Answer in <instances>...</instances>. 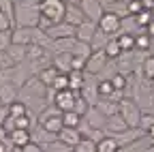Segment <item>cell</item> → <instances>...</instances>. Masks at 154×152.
I'll return each mask as SVG.
<instances>
[{
    "mask_svg": "<svg viewBox=\"0 0 154 152\" xmlns=\"http://www.w3.org/2000/svg\"><path fill=\"white\" fill-rule=\"evenodd\" d=\"M128 131L126 122L122 120L120 113H116V116H109L107 122H105V135H118V133H124Z\"/></svg>",
    "mask_w": 154,
    "mask_h": 152,
    "instance_id": "obj_19",
    "label": "cell"
},
{
    "mask_svg": "<svg viewBox=\"0 0 154 152\" xmlns=\"http://www.w3.org/2000/svg\"><path fill=\"white\" fill-rule=\"evenodd\" d=\"M126 7H128V15H131V17H135V15H139V13H141V11L146 9L141 0H131V2H128Z\"/></svg>",
    "mask_w": 154,
    "mask_h": 152,
    "instance_id": "obj_42",
    "label": "cell"
},
{
    "mask_svg": "<svg viewBox=\"0 0 154 152\" xmlns=\"http://www.w3.org/2000/svg\"><path fill=\"white\" fill-rule=\"evenodd\" d=\"M96 152H120V146L116 144L111 135H105L99 144H96Z\"/></svg>",
    "mask_w": 154,
    "mask_h": 152,
    "instance_id": "obj_26",
    "label": "cell"
},
{
    "mask_svg": "<svg viewBox=\"0 0 154 152\" xmlns=\"http://www.w3.org/2000/svg\"><path fill=\"white\" fill-rule=\"evenodd\" d=\"M7 139H9V133H7V129L2 124H0V144H5Z\"/></svg>",
    "mask_w": 154,
    "mask_h": 152,
    "instance_id": "obj_50",
    "label": "cell"
},
{
    "mask_svg": "<svg viewBox=\"0 0 154 152\" xmlns=\"http://www.w3.org/2000/svg\"><path fill=\"white\" fill-rule=\"evenodd\" d=\"M73 71H86V60L73 56Z\"/></svg>",
    "mask_w": 154,
    "mask_h": 152,
    "instance_id": "obj_48",
    "label": "cell"
},
{
    "mask_svg": "<svg viewBox=\"0 0 154 152\" xmlns=\"http://www.w3.org/2000/svg\"><path fill=\"white\" fill-rule=\"evenodd\" d=\"M118 113L122 116V120L126 122L128 129H139V122H141L143 111L139 109V105H137V101H135V99L124 97V99L120 101V109H118Z\"/></svg>",
    "mask_w": 154,
    "mask_h": 152,
    "instance_id": "obj_3",
    "label": "cell"
},
{
    "mask_svg": "<svg viewBox=\"0 0 154 152\" xmlns=\"http://www.w3.org/2000/svg\"><path fill=\"white\" fill-rule=\"evenodd\" d=\"M79 94H82V92H73V90L54 92V99H51V103H54V107H58L62 113H64V111H73L75 101H77V97H79Z\"/></svg>",
    "mask_w": 154,
    "mask_h": 152,
    "instance_id": "obj_5",
    "label": "cell"
},
{
    "mask_svg": "<svg viewBox=\"0 0 154 152\" xmlns=\"http://www.w3.org/2000/svg\"><path fill=\"white\" fill-rule=\"evenodd\" d=\"M11 47V32H0V54H5Z\"/></svg>",
    "mask_w": 154,
    "mask_h": 152,
    "instance_id": "obj_45",
    "label": "cell"
},
{
    "mask_svg": "<svg viewBox=\"0 0 154 152\" xmlns=\"http://www.w3.org/2000/svg\"><path fill=\"white\" fill-rule=\"evenodd\" d=\"M77 7L84 11L86 20H90V22H94V24H99V20H101L103 13H105V7L99 2V0H82Z\"/></svg>",
    "mask_w": 154,
    "mask_h": 152,
    "instance_id": "obj_8",
    "label": "cell"
},
{
    "mask_svg": "<svg viewBox=\"0 0 154 152\" xmlns=\"http://www.w3.org/2000/svg\"><path fill=\"white\" fill-rule=\"evenodd\" d=\"M84 82H86V71H71L69 73V90L82 92Z\"/></svg>",
    "mask_w": 154,
    "mask_h": 152,
    "instance_id": "obj_23",
    "label": "cell"
},
{
    "mask_svg": "<svg viewBox=\"0 0 154 152\" xmlns=\"http://www.w3.org/2000/svg\"><path fill=\"white\" fill-rule=\"evenodd\" d=\"M51 67H54L58 73L69 75V73L73 71V54H54Z\"/></svg>",
    "mask_w": 154,
    "mask_h": 152,
    "instance_id": "obj_15",
    "label": "cell"
},
{
    "mask_svg": "<svg viewBox=\"0 0 154 152\" xmlns=\"http://www.w3.org/2000/svg\"><path fill=\"white\" fill-rule=\"evenodd\" d=\"M146 135V133L141 131V129H128V131H124V133H118V135H111L113 139H116V144L120 146V150L122 148H128L131 144H135L137 139H141Z\"/></svg>",
    "mask_w": 154,
    "mask_h": 152,
    "instance_id": "obj_12",
    "label": "cell"
},
{
    "mask_svg": "<svg viewBox=\"0 0 154 152\" xmlns=\"http://www.w3.org/2000/svg\"><path fill=\"white\" fill-rule=\"evenodd\" d=\"M75 30L77 28H73L71 24H56V26H51V28H47L45 30V34L49 36L51 41H58V39H75Z\"/></svg>",
    "mask_w": 154,
    "mask_h": 152,
    "instance_id": "obj_10",
    "label": "cell"
},
{
    "mask_svg": "<svg viewBox=\"0 0 154 152\" xmlns=\"http://www.w3.org/2000/svg\"><path fill=\"white\" fill-rule=\"evenodd\" d=\"M152 20H154V15H152V11H150V9H143L139 15H135V22H137V26H139V28H143V30H146V26H148Z\"/></svg>",
    "mask_w": 154,
    "mask_h": 152,
    "instance_id": "obj_38",
    "label": "cell"
},
{
    "mask_svg": "<svg viewBox=\"0 0 154 152\" xmlns=\"http://www.w3.org/2000/svg\"><path fill=\"white\" fill-rule=\"evenodd\" d=\"M30 141H32V135H30V131H26V129H15V131L9 133V144L15 150H22Z\"/></svg>",
    "mask_w": 154,
    "mask_h": 152,
    "instance_id": "obj_16",
    "label": "cell"
},
{
    "mask_svg": "<svg viewBox=\"0 0 154 152\" xmlns=\"http://www.w3.org/2000/svg\"><path fill=\"white\" fill-rule=\"evenodd\" d=\"M133 99L137 101V105H139V109H141L143 113H154V88H152V86H150L148 90H143V88L139 86V90L135 92Z\"/></svg>",
    "mask_w": 154,
    "mask_h": 152,
    "instance_id": "obj_9",
    "label": "cell"
},
{
    "mask_svg": "<svg viewBox=\"0 0 154 152\" xmlns=\"http://www.w3.org/2000/svg\"><path fill=\"white\" fill-rule=\"evenodd\" d=\"M38 20H41L38 0H24V2L15 5V15H13L15 28H36Z\"/></svg>",
    "mask_w": 154,
    "mask_h": 152,
    "instance_id": "obj_2",
    "label": "cell"
},
{
    "mask_svg": "<svg viewBox=\"0 0 154 152\" xmlns=\"http://www.w3.org/2000/svg\"><path fill=\"white\" fill-rule=\"evenodd\" d=\"M56 77H58V71H56L51 64H49V67H43L41 71L36 73V79L41 82L45 88H51V84H54V79H56Z\"/></svg>",
    "mask_w": 154,
    "mask_h": 152,
    "instance_id": "obj_22",
    "label": "cell"
},
{
    "mask_svg": "<svg viewBox=\"0 0 154 152\" xmlns=\"http://www.w3.org/2000/svg\"><path fill=\"white\" fill-rule=\"evenodd\" d=\"M116 88L111 86L109 79H99V99H113Z\"/></svg>",
    "mask_w": 154,
    "mask_h": 152,
    "instance_id": "obj_30",
    "label": "cell"
},
{
    "mask_svg": "<svg viewBox=\"0 0 154 152\" xmlns=\"http://www.w3.org/2000/svg\"><path fill=\"white\" fill-rule=\"evenodd\" d=\"M17 86L13 82H5V84H0V105H5L9 107L11 103L17 101Z\"/></svg>",
    "mask_w": 154,
    "mask_h": 152,
    "instance_id": "obj_17",
    "label": "cell"
},
{
    "mask_svg": "<svg viewBox=\"0 0 154 152\" xmlns=\"http://www.w3.org/2000/svg\"><path fill=\"white\" fill-rule=\"evenodd\" d=\"M49 90H54V92H62V90H69V75H62V73H58V77L54 79V84H51V88Z\"/></svg>",
    "mask_w": 154,
    "mask_h": 152,
    "instance_id": "obj_36",
    "label": "cell"
},
{
    "mask_svg": "<svg viewBox=\"0 0 154 152\" xmlns=\"http://www.w3.org/2000/svg\"><path fill=\"white\" fill-rule=\"evenodd\" d=\"M111 39V36H107L103 30H96V34H94V39H92V43H90V47H92V51L94 49H103L105 45H107V41Z\"/></svg>",
    "mask_w": 154,
    "mask_h": 152,
    "instance_id": "obj_34",
    "label": "cell"
},
{
    "mask_svg": "<svg viewBox=\"0 0 154 152\" xmlns=\"http://www.w3.org/2000/svg\"><path fill=\"white\" fill-rule=\"evenodd\" d=\"M96 30H99V24H94V22L86 20L82 26H77V30H75V39L82 41V43H92Z\"/></svg>",
    "mask_w": 154,
    "mask_h": 152,
    "instance_id": "obj_13",
    "label": "cell"
},
{
    "mask_svg": "<svg viewBox=\"0 0 154 152\" xmlns=\"http://www.w3.org/2000/svg\"><path fill=\"white\" fill-rule=\"evenodd\" d=\"M38 126H43L47 133H54V135H58L60 133V129L64 126L62 122V111L58 107H49L41 118H38Z\"/></svg>",
    "mask_w": 154,
    "mask_h": 152,
    "instance_id": "obj_4",
    "label": "cell"
},
{
    "mask_svg": "<svg viewBox=\"0 0 154 152\" xmlns=\"http://www.w3.org/2000/svg\"><path fill=\"white\" fill-rule=\"evenodd\" d=\"M103 51H105V56H107L109 60H118V58H120V54H122L118 39H116V36H111V39L107 41V45L103 47Z\"/></svg>",
    "mask_w": 154,
    "mask_h": 152,
    "instance_id": "obj_24",
    "label": "cell"
},
{
    "mask_svg": "<svg viewBox=\"0 0 154 152\" xmlns=\"http://www.w3.org/2000/svg\"><path fill=\"white\" fill-rule=\"evenodd\" d=\"M19 152H43V148L38 146V144H34V141H30V144H26Z\"/></svg>",
    "mask_w": 154,
    "mask_h": 152,
    "instance_id": "obj_47",
    "label": "cell"
},
{
    "mask_svg": "<svg viewBox=\"0 0 154 152\" xmlns=\"http://www.w3.org/2000/svg\"><path fill=\"white\" fill-rule=\"evenodd\" d=\"M30 124H32L30 116H22V118H15V129H26V131H30Z\"/></svg>",
    "mask_w": 154,
    "mask_h": 152,
    "instance_id": "obj_46",
    "label": "cell"
},
{
    "mask_svg": "<svg viewBox=\"0 0 154 152\" xmlns=\"http://www.w3.org/2000/svg\"><path fill=\"white\" fill-rule=\"evenodd\" d=\"M71 54L75 56V58H84V60H88V58H90V54H92V47H90V43L75 41V45H73Z\"/></svg>",
    "mask_w": 154,
    "mask_h": 152,
    "instance_id": "obj_27",
    "label": "cell"
},
{
    "mask_svg": "<svg viewBox=\"0 0 154 152\" xmlns=\"http://www.w3.org/2000/svg\"><path fill=\"white\" fill-rule=\"evenodd\" d=\"M150 84H152V88H154V79H150Z\"/></svg>",
    "mask_w": 154,
    "mask_h": 152,
    "instance_id": "obj_55",
    "label": "cell"
},
{
    "mask_svg": "<svg viewBox=\"0 0 154 152\" xmlns=\"http://www.w3.org/2000/svg\"><path fill=\"white\" fill-rule=\"evenodd\" d=\"M141 75L146 79H154V54H148L141 62Z\"/></svg>",
    "mask_w": 154,
    "mask_h": 152,
    "instance_id": "obj_29",
    "label": "cell"
},
{
    "mask_svg": "<svg viewBox=\"0 0 154 152\" xmlns=\"http://www.w3.org/2000/svg\"><path fill=\"white\" fill-rule=\"evenodd\" d=\"M13 2H15V5H19V2H24V0H13Z\"/></svg>",
    "mask_w": 154,
    "mask_h": 152,
    "instance_id": "obj_54",
    "label": "cell"
},
{
    "mask_svg": "<svg viewBox=\"0 0 154 152\" xmlns=\"http://www.w3.org/2000/svg\"><path fill=\"white\" fill-rule=\"evenodd\" d=\"M7 56H9V60L13 62V67H19V64L26 60V47H24V45L11 43V47L7 49Z\"/></svg>",
    "mask_w": 154,
    "mask_h": 152,
    "instance_id": "obj_21",
    "label": "cell"
},
{
    "mask_svg": "<svg viewBox=\"0 0 154 152\" xmlns=\"http://www.w3.org/2000/svg\"><path fill=\"white\" fill-rule=\"evenodd\" d=\"M118 43H120V49L122 51H135V34H126V32H120L118 36Z\"/></svg>",
    "mask_w": 154,
    "mask_h": 152,
    "instance_id": "obj_28",
    "label": "cell"
},
{
    "mask_svg": "<svg viewBox=\"0 0 154 152\" xmlns=\"http://www.w3.org/2000/svg\"><path fill=\"white\" fill-rule=\"evenodd\" d=\"M73 152H96V141H92L90 137H82V141L73 148Z\"/></svg>",
    "mask_w": 154,
    "mask_h": 152,
    "instance_id": "obj_35",
    "label": "cell"
},
{
    "mask_svg": "<svg viewBox=\"0 0 154 152\" xmlns=\"http://www.w3.org/2000/svg\"><path fill=\"white\" fill-rule=\"evenodd\" d=\"M13 28H15V22L11 20L7 13L0 11V32H11Z\"/></svg>",
    "mask_w": 154,
    "mask_h": 152,
    "instance_id": "obj_40",
    "label": "cell"
},
{
    "mask_svg": "<svg viewBox=\"0 0 154 152\" xmlns=\"http://www.w3.org/2000/svg\"><path fill=\"white\" fill-rule=\"evenodd\" d=\"M9 116L11 118H22V116H28V105L22 103V101H15L9 105Z\"/></svg>",
    "mask_w": 154,
    "mask_h": 152,
    "instance_id": "obj_31",
    "label": "cell"
},
{
    "mask_svg": "<svg viewBox=\"0 0 154 152\" xmlns=\"http://www.w3.org/2000/svg\"><path fill=\"white\" fill-rule=\"evenodd\" d=\"M9 118V107L0 105V124H5V120Z\"/></svg>",
    "mask_w": 154,
    "mask_h": 152,
    "instance_id": "obj_49",
    "label": "cell"
},
{
    "mask_svg": "<svg viewBox=\"0 0 154 152\" xmlns=\"http://www.w3.org/2000/svg\"><path fill=\"white\" fill-rule=\"evenodd\" d=\"M0 11L7 13L11 20H13V15H15V2H13V0H0Z\"/></svg>",
    "mask_w": 154,
    "mask_h": 152,
    "instance_id": "obj_44",
    "label": "cell"
},
{
    "mask_svg": "<svg viewBox=\"0 0 154 152\" xmlns=\"http://www.w3.org/2000/svg\"><path fill=\"white\" fill-rule=\"evenodd\" d=\"M150 45H152V39L146 34V30H141V32H137V34H135V51L148 54Z\"/></svg>",
    "mask_w": 154,
    "mask_h": 152,
    "instance_id": "obj_25",
    "label": "cell"
},
{
    "mask_svg": "<svg viewBox=\"0 0 154 152\" xmlns=\"http://www.w3.org/2000/svg\"><path fill=\"white\" fill-rule=\"evenodd\" d=\"M152 126H154V113H143V116H141V122H139V129H141L143 133H148Z\"/></svg>",
    "mask_w": 154,
    "mask_h": 152,
    "instance_id": "obj_43",
    "label": "cell"
},
{
    "mask_svg": "<svg viewBox=\"0 0 154 152\" xmlns=\"http://www.w3.org/2000/svg\"><path fill=\"white\" fill-rule=\"evenodd\" d=\"M38 9H41V20H38V30H47L56 24L64 22L66 13V0H38Z\"/></svg>",
    "mask_w": 154,
    "mask_h": 152,
    "instance_id": "obj_1",
    "label": "cell"
},
{
    "mask_svg": "<svg viewBox=\"0 0 154 152\" xmlns=\"http://www.w3.org/2000/svg\"><path fill=\"white\" fill-rule=\"evenodd\" d=\"M120 28H122V20L118 15H113L109 11L103 13V17L99 20V30H103L107 36H118L120 34Z\"/></svg>",
    "mask_w": 154,
    "mask_h": 152,
    "instance_id": "obj_6",
    "label": "cell"
},
{
    "mask_svg": "<svg viewBox=\"0 0 154 152\" xmlns=\"http://www.w3.org/2000/svg\"><path fill=\"white\" fill-rule=\"evenodd\" d=\"M90 107H92V105H90V103H88V101L82 97V94H79V97H77V101H75V107H73V111L77 113V116H82V118H84L86 113H88V109H90Z\"/></svg>",
    "mask_w": 154,
    "mask_h": 152,
    "instance_id": "obj_37",
    "label": "cell"
},
{
    "mask_svg": "<svg viewBox=\"0 0 154 152\" xmlns=\"http://www.w3.org/2000/svg\"><path fill=\"white\" fill-rule=\"evenodd\" d=\"M45 51H47L45 47L32 43V45L26 47V60H38V58H43V56H45Z\"/></svg>",
    "mask_w": 154,
    "mask_h": 152,
    "instance_id": "obj_32",
    "label": "cell"
},
{
    "mask_svg": "<svg viewBox=\"0 0 154 152\" xmlns=\"http://www.w3.org/2000/svg\"><path fill=\"white\" fill-rule=\"evenodd\" d=\"M146 34L150 36V39H154V20H152V22L146 26Z\"/></svg>",
    "mask_w": 154,
    "mask_h": 152,
    "instance_id": "obj_51",
    "label": "cell"
},
{
    "mask_svg": "<svg viewBox=\"0 0 154 152\" xmlns=\"http://www.w3.org/2000/svg\"><path fill=\"white\" fill-rule=\"evenodd\" d=\"M86 22V15L84 11L77 7V5H66V13H64V24H71L73 28L82 26Z\"/></svg>",
    "mask_w": 154,
    "mask_h": 152,
    "instance_id": "obj_18",
    "label": "cell"
},
{
    "mask_svg": "<svg viewBox=\"0 0 154 152\" xmlns=\"http://www.w3.org/2000/svg\"><path fill=\"white\" fill-rule=\"evenodd\" d=\"M105 122H107V118L103 116V113L96 109V107H90V109H88V113L82 118V124H79V126H88V129H103V131H105Z\"/></svg>",
    "mask_w": 154,
    "mask_h": 152,
    "instance_id": "obj_11",
    "label": "cell"
},
{
    "mask_svg": "<svg viewBox=\"0 0 154 152\" xmlns=\"http://www.w3.org/2000/svg\"><path fill=\"white\" fill-rule=\"evenodd\" d=\"M146 135H148V137H150V139H152V141H154V126H152V129H150V131H148V133H146Z\"/></svg>",
    "mask_w": 154,
    "mask_h": 152,
    "instance_id": "obj_52",
    "label": "cell"
},
{
    "mask_svg": "<svg viewBox=\"0 0 154 152\" xmlns=\"http://www.w3.org/2000/svg\"><path fill=\"white\" fill-rule=\"evenodd\" d=\"M82 131L79 129H69V126H62L60 129V133H58V141H62V144H66L69 148H75L77 144L82 141Z\"/></svg>",
    "mask_w": 154,
    "mask_h": 152,
    "instance_id": "obj_14",
    "label": "cell"
},
{
    "mask_svg": "<svg viewBox=\"0 0 154 152\" xmlns=\"http://www.w3.org/2000/svg\"><path fill=\"white\" fill-rule=\"evenodd\" d=\"M94 107L99 109V111L103 113L105 118H109V116H116V113H118V109H120V103H116V101H111V99H99Z\"/></svg>",
    "mask_w": 154,
    "mask_h": 152,
    "instance_id": "obj_20",
    "label": "cell"
},
{
    "mask_svg": "<svg viewBox=\"0 0 154 152\" xmlns=\"http://www.w3.org/2000/svg\"><path fill=\"white\" fill-rule=\"evenodd\" d=\"M62 122H64V126H69V129H79L82 116H77L75 111H64V113H62Z\"/></svg>",
    "mask_w": 154,
    "mask_h": 152,
    "instance_id": "obj_33",
    "label": "cell"
},
{
    "mask_svg": "<svg viewBox=\"0 0 154 152\" xmlns=\"http://www.w3.org/2000/svg\"><path fill=\"white\" fill-rule=\"evenodd\" d=\"M109 82H111V86H113L116 90H126V84H128L126 75H122V73H116V75H113V77H111Z\"/></svg>",
    "mask_w": 154,
    "mask_h": 152,
    "instance_id": "obj_41",
    "label": "cell"
},
{
    "mask_svg": "<svg viewBox=\"0 0 154 152\" xmlns=\"http://www.w3.org/2000/svg\"><path fill=\"white\" fill-rule=\"evenodd\" d=\"M43 152H73V148H69L66 144H62V141H51V144H47L45 148H43Z\"/></svg>",
    "mask_w": 154,
    "mask_h": 152,
    "instance_id": "obj_39",
    "label": "cell"
},
{
    "mask_svg": "<svg viewBox=\"0 0 154 152\" xmlns=\"http://www.w3.org/2000/svg\"><path fill=\"white\" fill-rule=\"evenodd\" d=\"M82 0H66V5H79Z\"/></svg>",
    "mask_w": 154,
    "mask_h": 152,
    "instance_id": "obj_53",
    "label": "cell"
},
{
    "mask_svg": "<svg viewBox=\"0 0 154 152\" xmlns=\"http://www.w3.org/2000/svg\"><path fill=\"white\" fill-rule=\"evenodd\" d=\"M109 64V58L105 56V51L103 49H94L92 54H90V58L86 60V73H90V75H99V73H103V69Z\"/></svg>",
    "mask_w": 154,
    "mask_h": 152,
    "instance_id": "obj_7",
    "label": "cell"
}]
</instances>
